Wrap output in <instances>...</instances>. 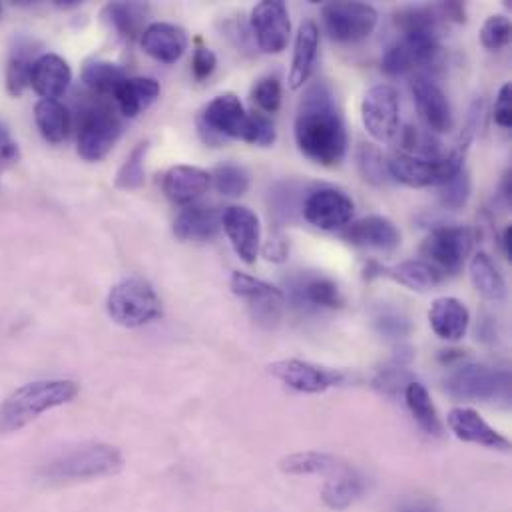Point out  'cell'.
<instances>
[{
  "mask_svg": "<svg viewBox=\"0 0 512 512\" xmlns=\"http://www.w3.org/2000/svg\"><path fill=\"white\" fill-rule=\"evenodd\" d=\"M295 142L311 162L333 168L345 160L347 130L335 96L325 82L307 88L295 116Z\"/></svg>",
  "mask_w": 512,
  "mask_h": 512,
  "instance_id": "1",
  "label": "cell"
},
{
  "mask_svg": "<svg viewBox=\"0 0 512 512\" xmlns=\"http://www.w3.org/2000/svg\"><path fill=\"white\" fill-rule=\"evenodd\" d=\"M80 393L76 381L42 379L26 383L0 403V433H14L46 411L72 403Z\"/></svg>",
  "mask_w": 512,
  "mask_h": 512,
  "instance_id": "2",
  "label": "cell"
},
{
  "mask_svg": "<svg viewBox=\"0 0 512 512\" xmlns=\"http://www.w3.org/2000/svg\"><path fill=\"white\" fill-rule=\"evenodd\" d=\"M124 467L122 453L106 443H82L70 447L38 467L46 483H78L118 475Z\"/></svg>",
  "mask_w": 512,
  "mask_h": 512,
  "instance_id": "3",
  "label": "cell"
},
{
  "mask_svg": "<svg viewBox=\"0 0 512 512\" xmlns=\"http://www.w3.org/2000/svg\"><path fill=\"white\" fill-rule=\"evenodd\" d=\"M473 140L461 136V142L457 148L441 156L437 160H425V158H415L405 152L395 154L387 164H389V174L395 182L405 184L409 188H429V186H441L447 180H451L455 174L465 170V158L469 152Z\"/></svg>",
  "mask_w": 512,
  "mask_h": 512,
  "instance_id": "4",
  "label": "cell"
},
{
  "mask_svg": "<svg viewBox=\"0 0 512 512\" xmlns=\"http://www.w3.org/2000/svg\"><path fill=\"white\" fill-rule=\"evenodd\" d=\"M106 309L112 321L136 329L162 317V299L146 279L128 277L110 289Z\"/></svg>",
  "mask_w": 512,
  "mask_h": 512,
  "instance_id": "5",
  "label": "cell"
},
{
  "mask_svg": "<svg viewBox=\"0 0 512 512\" xmlns=\"http://www.w3.org/2000/svg\"><path fill=\"white\" fill-rule=\"evenodd\" d=\"M445 389L459 401H511V373L507 369H493L481 363H467L455 369Z\"/></svg>",
  "mask_w": 512,
  "mask_h": 512,
  "instance_id": "6",
  "label": "cell"
},
{
  "mask_svg": "<svg viewBox=\"0 0 512 512\" xmlns=\"http://www.w3.org/2000/svg\"><path fill=\"white\" fill-rule=\"evenodd\" d=\"M122 134V122L106 102L92 104L82 112L78 130V154L86 162H100L108 156Z\"/></svg>",
  "mask_w": 512,
  "mask_h": 512,
  "instance_id": "7",
  "label": "cell"
},
{
  "mask_svg": "<svg viewBox=\"0 0 512 512\" xmlns=\"http://www.w3.org/2000/svg\"><path fill=\"white\" fill-rule=\"evenodd\" d=\"M475 246V232L467 226H437L425 238L421 257L439 269L443 275H453L463 269Z\"/></svg>",
  "mask_w": 512,
  "mask_h": 512,
  "instance_id": "8",
  "label": "cell"
},
{
  "mask_svg": "<svg viewBox=\"0 0 512 512\" xmlns=\"http://www.w3.org/2000/svg\"><path fill=\"white\" fill-rule=\"evenodd\" d=\"M327 34L341 44L361 42L379 22L377 10L367 2H329L321 10Z\"/></svg>",
  "mask_w": 512,
  "mask_h": 512,
  "instance_id": "9",
  "label": "cell"
},
{
  "mask_svg": "<svg viewBox=\"0 0 512 512\" xmlns=\"http://www.w3.org/2000/svg\"><path fill=\"white\" fill-rule=\"evenodd\" d=\"M365 130L377 142H391L399 132V94L389 84L369 88L361 102Z\"/></svg>",
  "mask_w": 512,
  "mask_h": 512,
  "instance_id": "10",
  "label": "cell"
},
{
  "mask_svg": "<svg viewBox=\"0 0 512 512\" xmlns=\"http://www.w3.org/2000/svg\"><path fill=\"white\" fill-rule=\"evenodd\" d=\"M355 214L353 200L337 188H319L303 202V218L319 230L333 232L345 228Z\"/></svg>",
  "mask_w": 512,
  "mask_h": 512,
  "instance_id": "11",
  "label": "cell"
},
{
  "mask_svg": "<svg viewBox=\"0 0 512 512\" xmlns=\"http://www.w3.org/2000/svg\"><path fill=\"white\" fill-rule=\"evenodd\" d=\"M269 373L285 387L299 393H323L345 381V375L301 359H285L269 365Z\"/></svg>",
  "mask_w": 512,
  "mask_h": 512,
  "instance_id": "12",
  "label": "cell"
},
{
  "mask_svg": "<svg viewBox=\"0 0 512 512\" xmlns=\"http://www.w3.org/2000/svg\"><path fill=\"white\" fill-rule=\"evenodd\" d=\"M252 32L257 46L265 54H279L287 48L291 20L287 4L281 0H263L252 10Z\"/></svg>",
  "mask_w": 512,
  "mask_h": 512,
  "instance_id": "13",
  "label": "cell"
},
{
  "mask_svg": "<svg viewBox=\"0 0 512 512\" xmlns=\"http://www.w3.org/2000/svg\"><path fill=\"white\" fill-rule=\"evenodd\" d=\"M200 124L220 138H234L248 142L250 112L234 92L216 96L204 110Z\"/></svg>",
  "mask_w": 512,
  "mask_h": 512,
  "instance_id": "14",
  "label": "cell"
},
{
  "mask_svg": "<svg viewBox=\"0 0 512 512\" xmlns=\"http://www.w3.org/2000/svg\"><path fill=\"white\" fill-rule=\"evenodd\" d=\"M230 287L238 297H244L250 303L256 321L265 325H275L279 321L285 301L281 289L242 271H236L232 275Z\"/></svg>",
  "mask_w": 512,
  "mask_h": 512,
  "instance_id": "15",
  "label": "cell"
},
{
  "mask_svg": "<svg viewBox=\"0 0 512 512\" xmlns=\"http://www.w3.org/2000/svg\"><path fill=\"white\" fill-rule=\"evenodd\" d=\"M411 92H413L419 116L423 118V122L433 134H443L453 130L455 118H453L451 102L433 78L425 74L415 76L411 84Z\"/></svg>",
  "mask_w": 512,
  "mask_h": 512,
  "instance_id": "16",
  "label": "cell"
},
{
  "mask_svg": "<svg viewBox=\"0 0 512 512\" xmlns=\"http://www.w3.org/2000/svg\"><path fill=\"white\" fill-rule=\"evenodd\" d=\"M222 228L238 257L252 265L256 263L261 244L259 218L244 206H230L222 212Z\"/></svg>",
  "mask_w": 512,
  "mask_h": 512,
  "instance_id": "17",
  "label": "cell"
},
{
  "mask_svg": "<svg viewBox=\"0 0 512 512\" xmlns=\"http://www.w3.org/2000/svg\"><path fill=\"white\" fill-rule=\"evenodd\" d=\"M449 429L455 433L457 439L465 443H475L489 449L509 451L511 443L507 437H503L497 429H493L477 411L467 407H457L447 417Z\"/></svg>",
  "mask_w": 512,
  "mask_h": 512,
  "instance_id": "18",
  "label": "cell"
},
{
  "mask_svg": "<svg viewBox=\"0 0 512 512\" xmlns=\"http://www.w3.org/2000/svg\"><path fill=\"white\" fill-rule=\"evenodd\" d=\"M345 240L359 248L391 254L401 246V232L385 216H367L349 226Z\"/></svg>",
  "mask_w": 512,
  "mask_h": 512,
  "instance_id": "19",
  "label": "cell"
},
{
  "mask_svg": "<svg viewBox=\"0 0 512 512\" xmlns=\"http://www.w3.org/2000/svg\"><path fill=\"white\" fill-rule=\"evenodd\" d=\"M140 44L148 56L158 62L174 64L188 48V34L184 28L170 22H154L146 26L140 36Z\"/></svg>",
  "mask_w": 512,
  "mask_h": 512,
  "instance_id": "20",
  "label": "cell"
},
{
  "mask_svg": "<svg viewBox=\"0 0 512 512\" xmlns=\"http://www.w3.org/2000/svg\"><path fill=\"white\" fill-rule=\"evenodd\" d=\"M72 82V70L68 62L58 54H40L32 66L30 86L42 100L60 98Z\"/></svg>",
  "mask_w": 512,
  "mask_h": 512,
  "instance_id": "21",
  "label": "cell"
},
{
  "mask_svg": "<svg viewBox=\"0 0 512 512\" xmlns=\"http://www.w3.org/2000/svg\"><path fill=\"white\" fill-rule=\"evenodd\" d=\"M212 186V174L196 166H174L166 172L162 190L172 204L188 206L208 192Z\"/></svg>",
  "mask_w": 512,
  "mask_h": 512,
  "instance_id": "22",
  "label": "cell"
},
{
  "mask_svg": "<svg viewBox=\"0 0 512 512\" xmlns=\"http://www.w3.org/2000/svg\"><path fill=\"white\" fill-rule=\"evenodd\" d=\"M222 230V212L212 206H188L174 222V236L182 242H210Z\"/></svg>",
  "mask_w": 512,
  "mask_h": 512,
  "instance_id": "23",
  "label": "cell"
},
{
  "mask_svg": "<svg viewBox=\"0 0 512 512\" xmlns=\"http://www.w3.org/2000/svg\"><path fill=\"white\" fill-rule=\"evenodd\" d=\"M429 323L437 337L445 341H459L467 335L471 313L467 305L457 297H439L431 305Z\"/></svg>",
  "mask_w": 512,
  "mask_h": 512,
  "instance_id": "24",
  "label": "cell"
},
{
  "mask_svg": "<svg viewBox=\"0 0 512 512\" xmlns=\"http://www.w3.org/2000/svg\"><path fill=\"white\" fill-rule=\"evenodd\" d=\"M317 50H319V28L313 20H305L297 30L295 46H293V60L289 70V86L293 90L301 88L311 78L315 60H317Z\"/></svg>",
  "mask_w": 512,
  "mask_h": 512,
  "instance_id": "25",
  "label": "cell"
},
{
  "mask_svg": "<svg viewBox=\"0 0 512 512\" xmlns=\"http://www.w3.org/2000/svg\"><path fill=\"white\" fill-rule=\"evenodd\" d=\"M293 301L309 309H337L343 305V295L337 283L323 275L299 277L291 287Z\"/></svg>",
  "mask_w": 512,
  "mask_h": 512,
  "instance_id": "26",
  "label": "cell"
},
{
  "mask_svg": "<svg viewBox=\"0 0 512 512\" xmlns=\"http://www.w3.org/2000/svg\"><path fill=\"white\" fill-rule=\"evenodd\" d=\"M150 6L146 2H110L102 10L104 22L122 38L134 40L146 30Z\"/></svg>",
  "mask_w": 512,
  "mask_h": 512,
  "instance_id": "27",
  "label": "cell"
},
{
  "mask_svg": "<svg viewBox=\"0 0 512 512\" xmlns=\"http://www.w3.org/2000/svg\"><path fill=\"white\" fill-rule=\"evenodd\" d=\"M158 96H160V84L154 78H144V76L126 78L114 94L118 108L126 118L140 116L158 100Z\"/></svg>",
  "mask_w": 512,
  "mask_h": 512,
  "instance_id": "28",
  "label": "cell"
},
{
  "mask_svg": "<svg viewBox=\"0 0 512 512\" xmlns=\"http://www.w3.org/2000/svg\"><path fill=\"white\" fill-rule=\"evenodd\" d=\"M279 469L287 475H299V477L301 475H325V477L333 479L351 467L333 455L319 453V451H305V453H295V455L281 459Z\"/></svg>",
  "mask_w": 512,
  "mask_h": 512,
  "instance_id": "29",
  "label": "cell"
},
{
  "mask_svg": "<svg viewBox=\"0 0 512 512\" xmlns=\"http://www.w3.org/2000/svg\"><path fill=\"white\" fill-rule=\"evenodd\" d=\"M381 275H387L413 291H429L445 279V275L425 259H409L393 267H383Z\"/></svg>",
  "mask_w": 512,
  "mask_h": 512,
  "instance_id": "30",
  "label": "cell"
},
{
  "mask_svg": "<svg viewBox=\"0 0 512 512\" xmlns=\"http://www.w3.org/2000/svg\"><path fill=\"white\" fill-rule=\"evenodd\" d=\"M34 120L50 144H60L70 134V112L58 100H38L34 106Z\"/></svg>",
  "mask_w": 512,
  "mask_h": 512,
  "instance_id": "31",
  "label": "cell"
},
{
  "mask_svg": "<svg viewBox=\"0 0 512 512\" xmlns=\"http://www.w3.org/2000/svg\"><path fill=\"white\" fill-rule=\"evenodd\" d=\"M36 46L30 40H18L10 52L6 66V90L10 96H20L30 86L32 66L36 62Z\"/></svg>",
  "mask_w": 512,
  "mask_h": 512,
  "instance_id": "32",
  "label": "cell"
},
{
  "mask_svg": "<svg viewBox=\"0 0 512 512\" xmlns=\"http://www.w3.org/2000/svg\"><path fill=\"white\" fill-rule=\"evenodd\" d=\"M405 401L407 407L411 411V415L415 417L417 425L433 437H439L443 433V423L439 419V413L433 405V399L429 395V391L425 389V385H421L419 381H411L405 387Z\"/></svg>",
  "mask_w": 512,
  "mask_h": 512,
  "instance_id": "33",
  "label": "cell"
},
{
  "mask_svg": "<svg viewBox=\"0 0 512 512\" xmlns=\"http://www.w3.org/2000/svg\"><path fill=\"white\" fill-rule=\"evenodd\" d=\"M363 491H365L363 479L353 469H347L345 473L325 483L321 491V499L331 511H345L363 495Z\"/></svg>",
  "mask_w": 512,
  "mask_h": 512,
  "instance_id": "34",
  "label": "cell"
},
{
  "mask_svg": "<svg viewBox=\"0 0 512 512\" xmlns=\"http://www.w3.org/2000/svg\"><path fill=\"white\" fill-rule=\"evenodd\" d=\"M471 281L475 289L489 301H501L507 295V283L495 261L485 252H479L471 261Z\"/></svg>",
  "mask_w": 512,
  "mask_h": 512,
  "instance_id": "35",
  "label": "cell"
},
{
  "mask_svg": "<svg viewBox=\"0 0 512 512\" xmlns=\"http://www.w3.org/2000/svg\"><path fill=\"white\" fill-rule=\"evenodd\" d=\"M441 20L439 6H403L393 14V22L403 36L439 34Z\"/></svg>",
  "mask_w": 512,
  "mask_h": 512,
  "instance_id": "36",
  "label": "cell"
},
{
  "mask_svg": "<svg viewBox=\"0 0 512 512\" xmlns=\"http://www.w3.org/2000/svg\"><path fill=\"white\" fill-rule=\"evenodd\" d=\"M124 80L126 72L110 60H90L82 68V82L100 96H114Z\"/></svg>",
  "mask_w": 512,
  "mask_h": 512,
  "instance_id": "37",
  "label": "cell"
},
{
  "mask_svg": "<svg viewBox=\"0 0 512 512\" xmlns=\"http://www.w3.org/2000/svg\"><path fill=\"white\" fill-rule=\"evenodd\" d=\"M357 166H359V172L365 178V182H369L377 188H385L393 180L391 174H389V164L385 162L383 154L371 144H361L359 146Z\"/></svg>",
  "mask_w": 512,
  "mask_h": 512,
  "instance_id": "38",
  "label": "cell"
},
{
  "mask_svg": "<svg viewBox=\"0 0 512 512\" xmlns=\"http://www.w3.org/2000/svg\"><path fill=\"white\" fill-rule=\"evenodd\" d=\"M148 148H150V142H142L130 152V156L126 158L124 166L120 168V172L116 176V186L120 190H138L144 186V182H146L144 160H146Z\"/></svg>",
  "mask_w": 512,
  "mask_h": 512,
  "instance_id": "39",
  "label": "cell"
},
{
  "mask_svg": "<svg viewBox=\"0 0 512 512\" xmlns=\"http://www.w3.org/2000/svg\"><path fill=\"white\" fill-rule=\"evenodd\" d=\"M212 182L216 190L228 198H240L250 190L248 172L236 164H226L216 168V172L212 174Z\"/></svg>",
  "mask_w": 512,
  "mask_h": 512,
  "instance_id": "40",
  "label": "cell"
},
{
  "mask_svg": "<svg viewBox=\"0 0 512 512\" xmlns=\"http://www.w3.org/2000/svg\"><path fill=\"white\" fill-rule=\"evenodd\" d=\"M403 148L405 154L425 160L441 158V142L433 136V132H425L415 126H407L403 130Z\"/></svg>",
  "mask_w": 512,
  "mask_h": 512,
  "instance_id": "41",
  "label": "cell"
},
{
  "mask_svg": "<svg viewBox=\"0 0 512 512\" xmlns=\"http://www.w3.org/2000/svg\"><path fill=\"white\" fill-rule=\"evenodd\" d=\"M373 323H375L377 331L387 339H405L413 331L409 317L403 311H399L395 307H387V305L377 309Z\"/></svg>",
  "mask_w": 512,
  "mask_h": 512,
  "instance_id": "42",
  "label": "cell"
},
{
  "mask_svg": "<svg viewBox=\"0 0 512 512\" xmlns=\"http://www.w3.org/2000/svg\"><path fill=\"white\" fill-rule=\"evenodd\" d=\"M439 188H441V192H439L441 204L449 210H461L467 206V202L471 198V176L467 170H461L459 174H455L451 180H447Z\"/></svg>",
  "mask_w": 512,
  "mask_h": 512,
  "instance_id": "43",
  "label": "cell"
},
{
  "mask_svg": "<svg viewBox=\"0 0 512 512\" xmlns=\"http://www.w3.org/2000/svg\"><path fill=\"white\" fill-rule=\"evenodd\" d=\"M415 66H417V56H415L413 46L407 40H401V42L393 44L381 60V70L389 76L405 74V72L413 70Z\"/></svg>",
  "mask_w": 512,
  "mask_h": 512,
  "instance_id": "44",
  "label": "cell"
},
{
  "mask_svg": "<svg viewBox=\"0 0 512 512\" xmlns=\"http://www.w3.org/2000/svg\"><path fill=\"white\" fill-rule=\"evenodd\" d=\"M481 42L487 50H501L511 42V18L505 14H493L481 28Z\"/></svg>",
  "mask_w": 512,
  "mask_h": 512,
  "instance_id": "45",
  "label": "cell"
},
{
  "mask_svg": "<svg viewBox=\"0 0 512 512\" xmlns=\"http://www.w3.org/2000/svg\"><path fill=\"white\" fill-rule=\"evenodd\" d=\"M252 100L263 114H275L281 106V82L277 76H263L252 90Z\"/></svg>",
  "mask_w": 512,
  "mask_h": 512,
  "instance_id": "46",
  "label": "cell"
},
{
  "mask_svg": "<svg viewBox=\"0 0 512 512\" xmlns=\"http://www.w3.org/2000/svg\"><path fill=\"white\" fill-rule=\"evenodd\" d=\"M277 140V130L275 124L269 116L263 112H250V136L248 144H254L259 148H269Z\"/></svg>",
  "mask_w": 512,
  "mask_h": 512,
  "instance_id": "47",
  "label": "cell"
},
{
  "mask_svg": "<svg viewBox=\"0 0 512 512\" xmlns=\"http://www.w3.org/2000/svg\"><path fill=\"white\" fill-rule=\"evenodd\" d=\"M405 363H407V361L397 359L391 367H385V369L377 375L375 387H377L379 391H383L385 395H397L399 387H403V391H405L407 383H411V381H407L409 373H407V369H405Z\"/></svg>",
  "mask_w": 512,
  "mask_h": 512,
  "instance_id": "48",
  "label": "cell"
},
{
  "mask_svg": "<svg viewBox=\"0 0 512 512\" xmlns=\"http://www.w3.org/2000/svg\"><path fill=\"white\" fill-rule=\"evenodd\" d=\"M218 66V58L214 54V50H210L208 46H202L198 44V48L194 50V56H192V74L196 80H206L214 74Z\"/></svg>",
  "mask_w": 512,
  "mask_h": 512,
  "instance_id": "49",
  "label": "cell"
},
{
  "mask_svg": "<svg viewBox=\"0 0 512 512\" xmlns=\"http://www.w3.org/2000/svg\"><path fill=\"white\" fill-rule=\"evenodd\" d=\"M493 118L501 128H512V88L511 82L503 84L499 94H497V102L493 108Z\"/></svg>",
  "mask_w": 512,
  "mask_h": 512,
  "instance_id": "50",
  "label": "cell"
},
{
  "mask_svg": "<svg viewBox=\"0 0 512 512\" xmlns=\"http://www.w3.org/2000/svg\"><path fill=\"white\" fill-rule=\"evenodd\" d=\"M18 156H20L18 144L10 136L8 128L0 122V162H14L18 160Z\"/></svg>",
  "mask_w": 512,
  "mask_h": 512,
  "instance_id": "51",
  "label": "cell"
},
{
  "mask_svg": "<svg viewBox=\"0 0 512 512\" xmlns=\"http://www.w3.org/2000/svg\"><path fill=\"white\" fill-rule=\"evenodd\" d=\"M287 252H289L287 242H285L281 236L269 238V242H267L265 248H263V256L267 257L269 261H275V263L283 261V259L287 257Z\"/></svg>",
  "mask_w": 512,
  "mask_h": 512,
  "instance_id": "52",
  "label": "cell"
},
{
  "mask_svg": "<svg viewBox=\"0 0 512 512\" xmlns=\"http://www.w3.org/2000/svg\"><path fill=\"white\" fill-rule=\"evenodd\" d=\"M439 12L443 18H451L455 22H465L467 20V12H465V4L463 2H443L437 4Z\"/></svg>",
  "mask_w": 512,
  "mask_h": 512,
  "instance_id": "53",
  "label": "cell"
},
{
  "mask_svg": "<svg viewBox=\"0 0 512 512\" xmlns=\"http://www.w3.org/2000/svg\"><path fill=\"white\" fill-rule=\"evenodd\" d=\"M399 512H439L435 503L431 501H409L405 505H401Z\"/></svg>",
  "mask_w": 512,
  "mask_h": 512,
  "instance_id": "54",
  "label": "cell"
},
{
  "mask_svg": "<svg viewBox=\"0 0 512 512\" xmlns=\"http://www.w3.org/2000/svg\"><path fill=\"white\" fill-rule=\"evenodd\" d=\"M501 246H503V252L505 256L511 259L512 257V226H507L505 232H503V238H501Z\"/></svg>",
  "mask_w": 512,
  "mask_h": 512,
  "instance_id": "55",
  "label": "cell"
}]
</instances>
